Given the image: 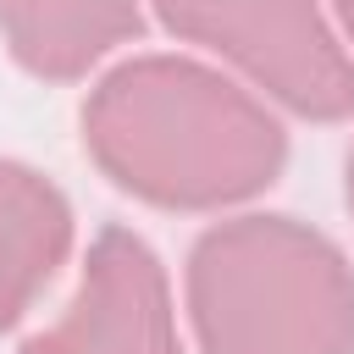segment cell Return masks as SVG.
Listing matches in <instances>:
<instances>
[{"instance_id":"6da1fadb","label":"cell","mask_w":354,"mask_h":354,"mask_svg":"<svg viewBox=\"0 0 354 354\" xmlns=\"http://www.w3.org/2000/svg\"><path fill=\"white\" fill-rule=\"evenodd\" d=\"M83 155L155 210H227L266 194L288 166L277 111L194 55L116 61L77 111Z\"/></svg>"},{"instance_id":"7a4b0ae2","label":"cell","mask_w":354,"mask_h":354,"mask_svg":"<svg viewBox=\"0 0 354 354\" xmlns=\"http://www.w3.org/2000/svg\"><path fill=\"white\" fill-rule=\"evenodd\" d=\"M199 354H354V266L310 221H210L183 271Z\"/></svg>"},{"instance_id":"3957f363","label":"cell","mask_w":354,"mask_h":354,"mask_svg":"<svg viewBox=\"0 0 354 354\" xmlns=\"http://www.w3.org/2000/svg\"><path fill=\"white\" fill-rule=\"evenodd\" d=\"M160 28L221 55L266 100L310 122L354 116V55L321 0H149Z\"/></svg>"},{"instance_id":"277c9868","label":"cell","mask_w":354,"mask_h":354,"mask_svg":"<svg viewBox=\"0 0 354 354\" xmlns=\"http://www.w3.org/2000/svg\"><path fill=\"white\" fill-rule=\"evenodd\" d=\"M17 354H188L160 254L133 227H105L66 310Z\"/></svg>"},{"instance_id":"5b68a950","label":"cell","mask_w":354,"mask_h":354,"mask_svg":"<svg viewBox=\"0 0 354 354\" xmlns=\"http://www.w3.org/2000/svg\"><path fill=\"white\" fill-rule=\"evenodd\" d=\"M144 33V0H0V39L28 77L77 83Z\"/></svg>"},{"instance_id":"8992f818","label":"cell","mask_w":354,"mask_h":354,"mask_svg":"<svg viewBox=\"0 0 354 354\" xmlns=\"http://www.w3.org/2000/svg\"><path fill=\"white\" fill-rule=\"evenodd\" d=\"M72 254V205L28 160L0 155V332H11Z\"/></svg>"},{"instance_id":"52a82bcc","label":"cell","mask_w":354,"mask_h":354,"mask_svg":"<svg viewBox=\"0 0 354 354\" xmlns=\"http://www.w3.org/2000/svg\"><path fill=\"white\" fill-rule=\"evenodd\" d=\"M332 11H337V28H343V39L354 44V0H332ZM354 55V50H348Z\"/></svg>"},{"instance_id":"ba28073f","label":"cell","mask_w":354,"mask_h":354,"mask_svg":"<svg viewBox=\"0 0 354 354\" xmlns=\"http://www.w3.org/2000/svg\"><path fill=\"white\" fill-rule=\"evenodd\" d=\"M343 199H348V210H354V149H348V166H343Z\"/></svg>"}]
</instances>
